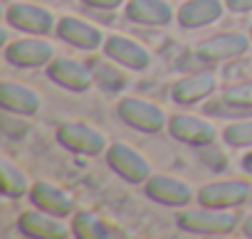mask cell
<instances>
[{
  "label": "cell",
  "instance_id": "obj_6",
  "mask_svg": "<svg viewBox=\"0 0 252 239\" xmlns=\"http://www.w3.org/2000/svg\"><path fill=\"white\" fill-rule=\"evenodd\" d=\"M171 133H173V138L190 143V146H205L215 138L213 126L200 121V118H193V116H173L171 118Z\"/></svg>",
  "mask_w": 252,
  "mask_h": 239
},
{
  "label": "cell",
  "instance_id": "obj_1",
  "mask_svg": "<svg viewBox=\"0 0 252 239\" xmlns=\"http://www.w3.org/2000/svg\"><path fill=\"white\" fill-rule=\"evenodd\" d=\"M119 116L129 126H134L139 131H146V133H154L163 126L161 108H156L146 101H139V99H124L119 104Z\"/></svg>",
  "mask_w": 252,
  "mask_h": 239
},
{
  "label": "cell",
  "instance_id": "obj_24",
  "mask_svg": "<svg viewBox=\"0 0 252 239\" xmlns=\"http://www.w3.org/2000/svg\"><path fill=\"white\" fill-rule=\"evenodd\" d=\"M225 141L230 146H252V124H235L225 131Z\"/></svg>",
  "mask_w": 252,
  "mask_h": 239
},
{
  "label": "cell",
  "instance_id": "obj_3",
  "mask_svg": "<svg viewBox=\"0 0 252 239\" xmlns=\"http://www.w3.org/2000/svg\"><path fill=\"white\" fill-rule=\"evenodd\" d=\"M57 141L64 148H69L74 153H87V156L99 153L104 148V136L84 124H64L57 131Z\"/></svg>",
  "mask_w": 252,
  "mask_h": 239
},
{
  "label": "cell",
  "instance_id": "obj_18",
  "mask_svg": "<svg viewBox=\"0 0 252 239\" xmlns=\"http://www.w3.org/2000/svg\"><path fill=\"white\" fill-rule=\"evenodd\" d=\"M32 202H35L40 210H45V212H50V214H60V217L72 210L69 197H67L62 190H57V187H52V185H45V183L32 190Z\"/></svg>",
  "mask_w": 252,
  "mask_h": 239
},
{
  "label": "cell",
  "instance_id": "obj_2",
  "mask_svg": "<svg viewBox=\"0 0 252 239\" xmlns=\"http://www.w3.org/2000/svg\"><path fill=\"white\" fill-rule=\"evenodd\" d=\"M178 224L198 234H225L235 227V217L218 210H200V212H183L178 217Z\"/></svg>",
  "mask_w": 252,
  "mask_h": 239
},
{
  "label": "cell",
  "instance_id": "obj_9",
  "mask_svg": "<svg viewBox=\"0 0 252 239\" xmlns=\"http://www.w3.org/2000/svg\"><path fill=\"white\" fill-rule=\"evenodd\" d=\"M50 79L57 81L60 86H67L72 91H84L89 84H92V72L84 69L82 64L72 62V59H57L50 69H47Z\"/></svg>",
  "mask_w": 252,
  "mask_h": 239
},
{
  "label": "cell",
  "instance_id": "obj_11",
  "mask_svg": "<svg viewBox=\"0 0 252 239\" xmlns=\"http://www.w3.org/2000/svg\"><path fill=\"white\" fill-rule=\"evenodd\" d=\"M222 13L220 0H190L178 10V20L183 27H200L218 20Z\"/></svg>",
  "mask_w": 252,
  "mask_h": 239
},
{
  "label": "cell",
  "instance_id": "obj_19",
  "mask_svg": "<svg viewBox=\"0 0 252 239\" xmlns=\"http://www.w3.org/2000/svg\"><path fill=\"white\" fill-rule=\"evenodd\" d=\"M20 229L30 237H42V239H57L64 237V227L40 212H28L20 217Z\"/></svg>",
  "mask_w": 252,
  "mask_h": 239
},
{
  "label": "cell",
  "instance_id": "obj_17",
  "mask_svg": "<svg viewBox=\"0 0 252 239\" xmlns=\"http://www.w3.org/2000/svg\"><path fill=\"white\" fill-rule=\"evenodd\" d=\"M213 89H215V79L210 74H193V77L181 79L173 86V99L183 101V104H190V101H198V99L208 96Z\"/></svg>",
  "mask_w": 252,
  "mask_h": 239
},
{
  "label": "cell",
  "instance_id": "obj_14",
  "mask_svg": "<svg viewBox=\"0 0 252 239\" xmlns=\"http://www.w3.org/2000/svg\"><path fill=\"white\" fill-rule=\"evenodd\" d=\"M134 23H144V25H163L171 20V8L163 0H131L129 10H126Z\"/></svg>",
  "mask_w": 252,
  "mask_h": 239
},
{
  "label": "cell",
  "instance_id": "obj_25",
  "mask_svg": "<svg viewBox=\"0 0 252 239\" xmlns=\"http://www.w3.org/2000/svg\"><path fill=\"white\" fill-rule=\"evenodd\" d=\"M227 5L235 13H247V10H252V0H227Z\"/></svg>",
  "mask_w": 252,
  "mask_h": 239
},
{
  "label": "cell",
  "instance_id": "obj_15",
  "mask_svg": "<svg viewBox=\"0 0 252 239\" xmlns=\"http://www.w3.org/2000/svg\"><path fill=\"white\" fill-rule=\"evenodd\" d=\"M57 32H60V37H64L67 42H72V45H77V47H84V50H94V47H99V42H101L99 30H94L92 25H87V23H82V20H74V18L60 20Z\"/></svg>",
  "mask_w": 252,
  "mask_h": 239
},
{
  "label": "cell",
  "instance_id": "obj_22",
  "mask_svg": "<svg viewBox=\"0 0 252 239\" xmlns=\"http://www.w3.org/2000/svg\"><path fill=\"white\" fill-rule=\"evenodd\" d=\"M0 175H3V192L5 195H23L25 192V178L10 163L0 165Z\"/></svg>",
  "mask_w": 252,
  "mask_h": 239
},
{
  "label": "cell",
  "instance_id": "obj_10",
  "mask_svg": "<svg viewBox=\"0 0 252 239\" xmlns=\"http://www.w3.org/2000/svg\"><path fill=\"white\" fill-rule=\"evenodd\" d=\"M106 54L111 59H116L124 67L131 69H144L149 64V54L144 47H139L136 42L126 40V37H109L106 40Z\"/></svg>",
  "mask_w": 252,
  "mask_h": 239
},
{
  "label": "cell",
  "instance_id": "obj_20",
  "mask_svg": "<svg viewBox=\"0 0 252 239\" xmlns=\"http://www.w3.org/2000/svg\"><path fill=\"white\" fill-rule=\"evenodd\" d=\"M74 232H77V237H84V239H99V237H106L104 224H101L94 214H89V212L77 214V219H74Z\"/></svg>",
  "mask_w": 252,
  "mask_h": 239
},
{
  "label": "cell",
  "instance_id": "obj_26",
  "mask_svg": "<svg viewBox=\"0 0 252 239\" xmlns=\"http://www.w3.org/2000/svg\"><path fill=\"white\" fill-rule=\"evenodd\" d=\"M87 5H94V8H116L121 0H84Z\"/></svg>",
  "mask_w": 252,
  "mask_h": 239
},
{
  "label": "cell",
  "instance_id": "obj_28",
  "mask_svg": "<svg viewBox=\"0 0 252 239\" xmlns=\"http://www.w3.org/2000/svg\"><path fill=\"white\" fill-rule=\"evenodd\" d=\"M245 234H250V237H252V217L245 222Z\"/></svg>",
  "mask_w": 252,
  "mask_h": 239
},
{
  "label": "cell",
  "instance_id": "obj_12",
  "mask_svg": "<svg viewBox=\"0 0 252 239\" xmlns=\"http://www.w3.org/2000/svg\"><path fill=\"white\" fill-rule=\"evenodd\" d=\"M247 50V40L242 35H218L205 40L198 47V54L205 59H227V57H237Z\"/></svg>",
  "mask_w": 252,
  "mask_h": 239
},
{
  "label": "cell",
  "instance_id": "obj_8",
  "mask_svg": "<svg viewBox=\"0 0 252 239\" xmlns=\"http://www.w3.org/2000/svg\"><path fill=\"white\" fill-rule=\"evenodd\" d=\"M8 23L18 30H25V32H50L52 27V18L47 10L42 8H35V5H13L8 10Z\"/></svg>",
  "mask_w": 252,
  "mask_h": 239
},
{
  "label": "cell",
  "instance_id": "obj_23",
  "mask_svg": "<svg viewBox=\"0 0 252 239\" xmlns=\"http://www.w3.org/2000/svg\"><path fill=\"white\" fill-rule=\"evenodd\" d=\"M225 101L232 104V106H242V108L250 111V108H252V81H250V84H240V86L227 89Z\"/></svg>",
  "mask_w": 252,
  "mask_h": 239
},
{
  "label": "cell",
  "instance_id": "obj_13",
  "mask_svg": "<svg viewBox=\"0 0 252 239\" xmlns=\"http://www.w3.org/2000/svg\"><path fill=\"white\" fill-rule=\"evenodd\" d=\"M146 192H149V197H154L156 202H163V205H186L190 200L188 185H183L173 178H166V175L149 180Z\"/></svg>",
  "mask_w": 252,
  "mask_h": 239
},
{
  "label": "cell",
  "instance_id": "obj_4",
  "mask_svg": "<svg viewBox=\"0 0 252 239\" xmlns=\"http://www.w3.org/2000/svg\"><path fill=\"white\" fill-rule=\"evenodd\" d=\"M106 158H109V165H111L121 178L131 180V183H141V180H146V175H149V163H146L136 151H131L129 146H114Z\"/></svg>",
  "mask_w": 252,
  "mask_h": 239
},
{
  "label": "cell",
  "instance_id": "obj_21",
  "mask_svg": "<svg viewBox=\"0 0 252 239\" xmlns=\"http://www.w3.org/2000/svg\"><path fill=\"white\" fill-rule=\"evenodd\" d=\"M94 79H96V84H99L104 91H119V89L124 86V74L116 72V69L109 67V64H99L96 72H94Z\"/></svg>",
  "mask_w": 252,
  "mask_h": 239
},
{
  "label": "cell",
  "instance_id": "obj_7",
  "mask_svg": "<svg viewBox=\"0 0 252 239\" xmlns=\"http://www.w3.org/2000/svg\"><path fill=\"white\" fill-rule=\"evenodd\" d=\"M5 57L15 67H40L52 57V47L40 40H20L5 50Z\"/></svg>",
  "mask_w": 252,
  "mask_h": 239
},
{
  "label": "cell",
  "instance_id": "obj_27",
  "mask_svg": "<svg viewBox=\"0 0 252 239\" xmlns=\"http://www.w3.org/2000/svg\"><path fill=\"white\" fill-rule=\"evenodd\" d=\"M245 168L252 173V153H250V156H245Z\"/></svg>",
  "mask_w": 252,
  "mask_h": 239
},
{
  "label": "cell",
  "instance_id": "obj_16",
  "mask_svg": "<svg viewBox=\"0 0 252 239\" xmlns=\"http://www.w3.org/2000/svg\"><path fill=\"white\" fill-rule=\"evenodd\" d=\"M0 101H3L5 111H13V113H35L40 108V99L30 89L18 86V84L0 86Z\"/></svg>",
  "mask_w": 252,
  "mask_h": 239
},
{
  "label": "cell",
  "instance_id": "obj_5",
  "mask_svg": "<svg viewBox=\"0 0 252 239\" xmlns=\"http://www.w3.org/2000/svg\"><path fill=\"white\" fill-rule=\"evenodd\" d=\"M247 195H250L247 183H215L203 187L198 200L205 207H230V205H240Z\"/></svg>",
  "mask_w": 252,
  "mask_h": 239
}]
</instances>
